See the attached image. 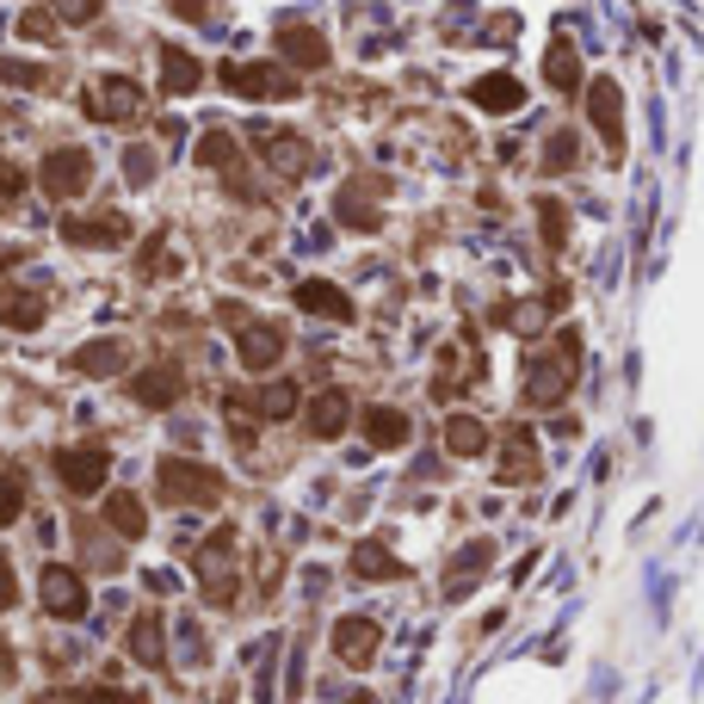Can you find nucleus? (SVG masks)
Segmentation results:
<instances>
[{"mask_svg": "<svg viewBox=\"0 0 704 704\" xmlns=\"http://www.w3.org/2000/svg\"><path fill=\"white\" fill-rule=\"evenodd\" d=\"M470 99H477L482 112H519V106H526V87H519L514 75H482L477 87H470Z\"/></svg>", "mask_w": 704, "mask_h": 704, "instance_id": "nucleus-24", "label": "nucleus"}, {"mask_svg": "<svg viewBox=\"0 0 704 704\" xmlns=\"http://www.w3.org/2000/svg\"><path fill=\"white\" fill-rule=\"evenodd\" d=\"M38 704H143L136 692H50Z\"/></svg>", "mask_w": 704, "mask_h": 704, "instance_id": "nucleus-37", "label": "nucleus"}, {"mask_svg": "<svg viewBox=\"0 0 704 704\" xmlns=\"http://www.w3.org/2000/svg\"><path fill=\"white\" fill-rule=\"evenodd\" d=\"M544 81H551L556 94H575V87H581V57H575L569 38H556V50L544 57Z\"/></svg>", "mask_w": 704, "mask_h": 704, "instance_id": "nucleus-29", "label": "nucleus"}, {"mask_svg": "<svg viewBox=\"0 0 704 704\" xmlns=\"http://www.w3.org/2000/svg\"><path fill=\"white\" fill-rule=\"evenodd\" d=\"M297 309L328 316V322H353V297H346L341 285H328V279H304V285H297Z\"/></svg>", "mask_w": 704, "mask_h": 704, "instance_id": "nucleus-19", "label": "nucleus"}, {"mask_svg": "<svg viewBox=\"0 0 704 704\" xmlns=\"http://www.w3.org/2000/svg\"><path fill=\"white\" fill-rule=\"evenodd\" d=\"M501 477H507V482H532V477H538V452H532V433H526V427H514V433H507Z\"/></svg>", "mask_w": 704, "mask_h": 704, "instance_id": "nucleus-27", "label": "nucleus"}, {"mask_svg": "<svg viewBox=\"0 0 704 704\" xmlns=\"http://www.w3.org/2000/svg\"><path fill=\"white\" fill-rule=\"evenodd\" d=\"M62 242H75V248H124L131 223L118 210H106V217H62Z\"/></svg>", "mask_w": 704, "mask_h": 704, "instance_id": "nucleus-9", "label": "nucleus"}, {"mask_svg": "<svg viewBox=\"0 0 704 704\" xmlns=\"http://www.w3.org/2000/svg\"><path fill=\"white\" fill-rule=\"evenodd\" d=\"M69 365H75L81 378H112V371L131 365V341H87L69 353Z\"/></svg>", "mask_w": 704, "mask_h": 704, "instance_id": "nucleus-16", "label": "nucleus"}, {"mask_svg": "<svg viewBox=\"0 0 704 704\" xmlns=\"http://www.w3.org/2000/svg\"><path fill=\"white\" fill-rule=\"evenodd\" d=\"M44 309H50L44 285H13L7 297H0V322L20 328V334H32V328H44Z\"/></svg>", "mask_w": 704, "mask_h": 704, "instance_id": "nucleus-17", "label": "nucleus"}, {"mask_svg": "<svg viewBox=\"0 0 704 704\" xmlns=\"http://www.w3.org/2000/svg\"><path fill=\"white\" fill-rule=\"evenodd\" d=\"M489 556H495V544H470V551L457 556V563H452V581H445V600H464V593H470V581L482 575V563H489Z\"/></svg>", "mask_w": 704, "mask_h": 704, "instance_id": "nucleus-30", "label": "nucleus"}, {"mask_svg": "<svg viewBox=\"0 0 704 704\" xmlns=\"http://www.w3.org/2000/svg\"><path fill=\"white\" fill-rule=\"evenodd\" d=\"M0 198H7V205H13V198H25V168L0 161Z\"/></svg>", "mask_w": 704, "mask_h": 704, "instance_id": "nucleus-39", "label": "nucleus"}, {"mask_svg": "<svg viewBox=\"0 0 704 704\" xmlns=\"http://www.w3.org/2000/svg\"><path fill=\"white\" fill-rule=\"evenodd\" d=\"M378 618H341L334 625V655H341L346 667H371V655H378Z\"/></svg>", "mask_w": 704, "mask_h": 704, "instance_id": "nucleus-12", "label": "nucleus"}, {"mask_svg": "<svg viewBox=\"0 0 704 704\" xmlns=\"http://www.w3.org/2000/svg\"><path fill=\"white\" fill-rule=\"evenodd\" d=\"M445 452L452 457H482L489 452V427L477 415H452L445 420Z\"/></svg>", "mask_w": 704, "mask_h": 704, "instance_id": "nucleus-26", "label": "nucleus"}, {"mask_svg": "<svg viewBox=\"0 0 704 704\" xmlns=\"http://www.w3.org/2000/svg\"><path fill=\"white\" fill-rule=\"evenodd\" d=\"M334 217H341L346 229H378L383 217H378V205L365 198V186H346L341 198H334Z\"/></svg>", "mask_w": 704, "mask_h": 704, "instance_id": "nucleus-31", "label": "nucleus"}, {"mask_svg": "<svg viewBox=\"0 0 704 704\" xmlns=\"http://www.w3.org/2000/svg\"><path fill=\"white\" fill-rule=\"evenodd\" d=\"M563 229H569V223H563V210L544 198V235H551V248H563Z\"/></svg>", "mask_w": 704, "mask_h": 704, "instance_id": "nucleus-41", "label": "nucleus"}, {"mask_svg": "<svg viewBox=\"0 0 704 704\" xmlns=\"http://www.w3.org/2000/svg\"><path fill=\"white\" fill-rule=\"evenodd\" d=\"M20 606V575H13V563H7V551H0V612Z\"/></svg>", "mask_w": 704, "mask_h": 704, "instance_id": "nucleus-38", "label": "nucleus"}, {"mask_svg": "<svg viewBox=\"0 0 704 704\" xmlns=\"http://www.w3.org/2000/svg\"><path fill=\"white\" fill-rule=\"evenodd\" d=\"M50 13H57L62 25H94L99 13H106V0H50Z\"/></svg>", "mask_w": 704, "mask_h": 704, "instance_id": "nucleus-34", "label": "nucleus"}, {"mask_svg": "<svg viewBox=\"0 0 704 704\" xmlns=\"http://www.w3.org/2000/svg\"><path fill=\"white\" fill-rule=\"evenodd\" d=\"M124 168H131V180H149V173H155V155H149V149H131V161H124Z\"/></svg>", "mask_w": 704, "mask_h": 704, "instance_id": "nucleus-42", "label": "nucleus"}, {"mask_svg": "<svg viewBox=\"0 0 704 704\" xmlns=\"http://www.w3.org/2000/svg\"><path fill=\"white\" fill-rule=\"evenodd\" d=\"M0 81H7V87H44V62L0 57Z\"/></svg>", "mask_w": 704, "mask_h": 704, "instance_id": "nucleus-36", "label": "nucleus"}, {"mask_svg": "<svg viewBox=\"0 0 704 704\" xmlns=\"http://www.w3.org/2000/svg\"><path fill=\"white\" fill-rule=\"evenodd\" d=\"M173 13H180V20H205L210 0H173Z\"/></svg>", "mask_w": 704, "mask_h": 704, "instance_id": "nucleus-43", "label": "nucleus"}, {"mask_svg": "<svg viewBox=\"0 0 704 704\" xmlns=\"http://www.w3.org/2000/svg\"><path fill=\"white\" fill-rule=\"evenodd\" d=\"M57 13H44V7H25V13H20V38H32V44H50V38H57Z\"/></svg>", "mask_w": 704, "mask_h": 704, "instance_id": "nucleus-33", "label": "nucleus"}, {"mask_svg": "<svg viewBox=\"0 0 704 704\" xmlns=\"http://www.w3.org/2000/svg\"><path fill=\"white\" fill-rule=\"evenodd\" d=\"M235 353H242V371H272V365L285 359V334L272 322H254V328H242Z\"/></svg>", "mask_w": 704, "mask_h": 704, "instance_id": "nucleus-13", "label": "nucleus"}, {"mask_svg": "<svg viewBox=\"0 0 704 704\" xmlns=\"http://www.w3.org/2000/svg\"><path fill=\"white\" fill-rule=\"evenodd\" d=\"M365 439L378 445V452H396V445H408V415L402 408H390V402H378V408H365Z\"/></svg>", "mask_w": 704, "mask_h": 704, "instance_id": "nucleus-21", "label": "nucleus"}, {"mask_svg": "<svg viewBox=\"0 0 704 704\" xmlns=\"http://www.w3.org/2000/svg\"><path fill=\"white\" fill-rule=\"evenodd\" d=\"M279 57L285 69H328V38L316 25H279Z\"/></svg>", "mask_w": 704, "mask_h": 704, "instance_id": "nucleus-11", "label": "nucleus"}, {"mask_svg": "<svg viewBox=\"0 0 704 704\" xmlns=\"http://www.w3.org/2000/svg\"><path fill=\"white\" fill-rule=\"evenodd\" d=\"M25 514V482L13 470H0V526H13Z\"/></svg>", "mask_w": 704, "mask_h": 704, "instance_id": "nucleus-35", "label": "nucleus"}, {"mask_svg": "<svg viewBox=\"0 0 704 704\" xmlns=\"http://www.w3.org/2000/svg\"><path fill=\"white\" fill-rule=\"evenodd\" d=\"M155 489L173 501V507H217L223 501V477L210 464H192V457H168L155 470Z\"/></svg>", "mask_w": 704, "mask_h": 704, "instance_id": "nucleus-1", "label": "nucleus"}, {"mask_svg": "<svg viewBox=\"0 0 704 704\" xmlns=\"http://www.w3.org/2000/svg\"><path fill=\"white\" fill-rule=\"evenodd\" d=\"M136 106H143V87L124 75H99L81 94V112L94 118V124H124V118H136Z\"/></svg>", "mask_w": 704, "mask_h": 704, "instance_id": "nucleus-5", "label": "nucleus"}, {"mask_svg": "<svg viewBox=\"0 0 704 704\" xmlns=\"http://www.w3.org/2000/svg\"><path fill=\"white\" fill-rule=\"evenodd\" d=\"M192 161H198V168H235V136H223V131L198 136V149H192Z\"/></svg>", "mask_w": 704, "mask_h": 704, "instance_id": "nucleus-32", "label": "nucleus"}, {"mask_svg": "<svg viewBox=\"0 0 704 704\" xmlns=\"http://www.w3.org/2000/svg\"><path fill=\"white\" fill-rule=\"evenodd\" d=\"M180 390H186L180 365H143V371L131 378V402H136V408H173Z\"/></svg>", "mask_w": 704, "mask_h": 704, "instance_id": "nucleus-10", "label": "nucleus"}, {"mask_svg": "<svg viewBox=\"0 0 704 704\" xmlns=\"http://www.w3.org/2000/svg\"><path fill=\"white\" fill-rule=\"evenodd\" d=\"M575 161V136H551V155H544V168H569Z\"/></svg>", "mask_w": 704, "mask_h": 704, "instance_id": "nucleus-40", "label": "nucleus"}, {"mask_svg": "<svg viewBox=\"0 0 704 704\" xmlns=\"http://www.w3.org/2000/svg\"><path fill=\"white\" fill-rule=\"evenodd\" d=\"M229 556H235V532H229V526H223V532H210V544L192 556L210 606H235V588H242V581H235V569H229Z\"/></svg>", "mask_w": 704, "mask_h": 704, "instance_id": "nucleus-6", "label": "nucleus"}, {"mask_svg": "<svg viewBox=\"0 0 704 704\" xmlns=\"http://www.w3.org/2000/svg\"><path fill=\"white\" fill-rule=\"evenodd\" d=\"M588 106H593V124H600V136L618 149V143H625V99H618V87H612V81H593V87H588Z\"/></svg>", "mask_w": 704, "mask_h": 704, "instance_id": "nucleus-20", "label": "nucleus"}, {"mask_svg": "<svg viewBox=\"0 0 704 704\" xmlns=\"http://www.w3.org/2000/svg\"><path fill=\"white\" fill-rule=\"evenodd\" d=\"M124 643H131V655L143 667H168V630H161V612H136Z\"/></svg>", "mask_w": 704, "mask_h": 704, "instance_id": "nucleus-18", "label": "nucleus"}, {"mask_svg": "<svg viewBox=\"0 0 704 704\" xmlns=\"http://www.w3.org/2000/svg\"><path fill=\"white\" fill-rule=\"evenodd\" d=\"M242 415L254 420H291L297 408H304V396H297V383H267V390H254V396H229Z\"/></svg>", "mask_w": 704, "mask_h": 704, "instance_id": "nucleus-14", "label": "nucleus"}, {"mask_svg": "<svg viewBox=\"0 0 704 704\" xmlns=\"http://www.w3.org/2000/svg\"><path fill=\"white\" fill-rule=\"evenodd\" d=\"M38 186L50 192V198H81V192L94 186V149H50L38 168Z\"/></svg>", "mask_w": 704, "mask_h": 704, "instance_id": "nucleus-4", "label": "nucleus"}, {"mask_svg": "<svg viewBox=\"0 0 704 704\" xmlns=\"http://www.w3.org/2000/svg\"><path fill=\"white\" fill-rule=\"evenodd\" d=\"M575 365H581V341L575 334H556L551 346V359H538L532 365V378H526V402H563L569 396V383H575Z\"/></svg>", "mask_w": 704, "mask_h": 704, "instance_id": "nucleus-2", "label": "nucleus"}, {"mask_svg": "<svg viewBox=\"0 0 704 704\" xmlns=\"http://www.w3.org/2000/svg\"><path fill=\"white\" fill-rule=\"evenodd\" d=\"M260 149H267V161L279 173H291V180H297V173H309V161H316V155H309V143H304V136H291V131H267V136H260Z\"/></svg>", "mask_w": 704, "mask_h": 704, "instance_id": "nucleus-23", "label": "nucleus"}, {"mask_svg": "<svg viewBox=\"0 0 704 704\" xmlns=\"http://www.w3.org/2000/svg\"><path fill=\"white\" fill-rule=\"evenodd\" d=\"M38 600H44V612H50V618H69V625H75L81 612H87V581H81L69 563H50V569H44V581H38Z\"/></svg>", "mask_w": 704, "mask_h": 704, "instance_id": "nucleus-8", "label": "nucleus"}, {"mask_svg": "<svg viewBox=\"0 0 704 704\" xmlns=\"http://www.w3.org/2000/svg\"><path fill=\"white\" fill-rule=\"evenodd\" d=\"M57 477L69 495H94L112 477V452L106 445H69V452H57Z\"/></svg>", "mask_w": 704, "mask_h": 704, "instance_id": "nucleus-7", "label": "nucleus"}, {"mask_svg": "<svg viewBox=\"0 0 704 704\" xmlns=\"http://www.w3.org/2000/svg\"><path fill=\"white\" fill-rule=\"evenodd\" d=\"M353 575H359V581H396L402 563H396L390 551H383L378 538H365L359 551H353Z\"/></svg>", "mask_w": 704, "mask_h": 704, "instance_id": "nucleus-28", "label": "nucleus"}, {"mask_svg": "<svg viewBox=\"0 0 704 704\" xmlns=\"http://www.w3.org/2000/svg\"><path fill=\"white\" fill-rule=\"evenodd\" d=\"M198 81H205V62L192 57V50H180V44H161V94L186 99V94H198Z\"/></svg>", "mask_w": 704, "mask_h": 704, "instance_id": "nucleus-15", "label": "nucleus"}, {"mask_svg": "<svg viewBox=\"0 0 704 704\" xmlns=\"http://www.w3.org/2000/svg\"><path fill=\"white\" fill-rule=\"evenodd\" d=\"M106 526H112L118 538H143L149 532V514H143V501H136L131 489H112V495H106Z\"/></svg>", "mask_w": 704, "mask_h": 704, "instance_id": "nucleus-25", "label": "nucleus"}, {"mask_svg": "<svg viewBox=\"0 0 704 704\" xmlns=\"http://www.w3.org/2000/svg\"><path fill=\"white\" fill-rule=\"evenodd\" d=\"M346 420H353V402H346V390H322V396L309 402V433H316V439H341Z\"/></svg>", "mask_w": 704, "mask_h": 704, "instance_id": "nucleus-22", "label": "nucleus"}, {"mask_svg": "<svg viewBox=\"0 0 704 704\" xmlns=\"http://www.w3.org/2000/svg\"><path fill=\"white\" fill-rule=\"evenodd\" d=\"M223 87L242 99H297V75L285 62H223Z\"/></svg>", "mask_w": 704, "mask_h": 704, "instance_id": "nucleus-3", "label": "nucleus"}]
</instances>
